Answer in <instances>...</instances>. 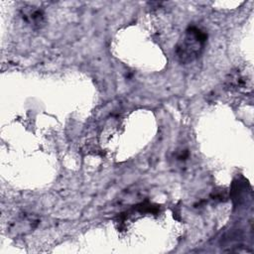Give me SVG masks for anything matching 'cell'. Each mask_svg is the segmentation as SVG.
I'll use <instances>...</instances> for the list:
<instances>
[{
	"mask_svg": "<svg viewBox=\"0 0 254 254\" xmlns=\"http://www.w3.org/2000/svg\"><path fill=\"white\" fill-rule=\"evenodd\" d=\"M207 34L197 26H190L176 45L175 55L181 64H190L196 60L205 47Z\"/></svg>",
	"mask_w": 254,
	"mask_h": 254,
	"instance_id": "obj_1",
	"label": "cell"
},
{
	"mask_svg": "<svg viewBox=\"0 0 254 254\" xmlns=\"http://www.w3.org/2000/svg\"><path fill=\"white\" fill-rule=\"evenodd\" d=\"M23 19L34 28H41L45 21L44 12L36 7H25L22 9Z\"/></svg>",
	"mask_w": 254,
	"mask_h": 254,
	"instance_id": "obj_2",
	"label": "cell"
}]
</instances>
